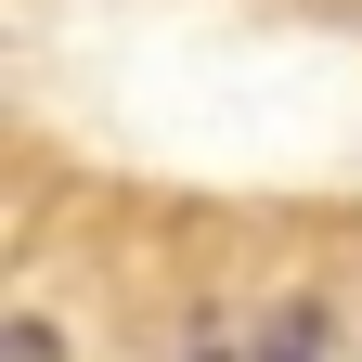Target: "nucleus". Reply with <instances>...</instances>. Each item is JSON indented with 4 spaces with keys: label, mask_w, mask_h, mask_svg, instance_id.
Here are the masks:
<instances>
[{
    "label": "nucleus",
    "mask_w": 362,
    "mask_h": 362,
    "mask_svg": "<svg viewBox=\"0 0 362 362\" xmlns=\"http://www.w3.org/2000/svg\"><path fill=\"white\" fill-rule=\"evenodd\" d=\"M194 362H324V310H272L259 337H233V349H194Z\"/></svg>",
    "instance_id": "nucleus-1"
},
{
    "label": "nucleus",
    "mask_w": 362,
    "mask_h": 362,
    "mask_svg": "<svg viewBox=\"0 0 362 362\" xmlns=\"http://www.w3.org/2000/svg\"><path fill=\"white\" fill-rule=\"evenodd\" d=\"M0 362H65V349H52V324H39V310H13V324H0Z\"/></svg>",
    "instance_id": "nucleus-2"
}]
</instances>
